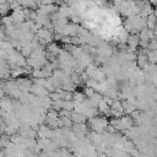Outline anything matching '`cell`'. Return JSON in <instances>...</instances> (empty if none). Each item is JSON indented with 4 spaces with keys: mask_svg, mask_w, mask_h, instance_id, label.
<instances>
[{
    "mask_svg": "<svg viewBox=\"0 0 157 157\" xmlns=\"http://www.w3.org/2000/svg\"><path fill=\"white\" fill-rule=\"evenodd\" d=\"M88 123L91 124V128L93 129V131L97 132H102L105 128H108V121L105 118H90Z\"/></svg>",
    "mask_w": 157,
    "mask_h": 157,
    "instance_id": "obj_1",
    "label": "cell"
},
{
    "mask_svg": "<svg viewBox=\"0 0 157 157\" xmlns=\"http://www.w3.org/2000/svg\"><path fill=\"white\" fill-rule=\"evenodd\" d=\"M11 16H12L15 23H21V22H23L26 20V12H25V10H22V6L12 10Z\"/></svg>",
    "mask_w": 157,
    "mask_h": 157,
    "instance_id": "obj_2",
    "label": "cell"
},
{
    "mask_svg": "<svg viewBox=\"0 0 157 157\" xmlns=\"http://www.w3.org/2000/svg\"><path fill=\"white\" fill-rule=\"evenodd\" d=\"M70 118H71V120H72L74 123H85V121H86V117H85L83 114L78 113V112L71 113V114H70Z\"/></svg>",
    "mask_w": 157,
    "mask_h": 157,
    "instance_id": "obj_3",
    "label": "cell"
},
{
    "mask_svg": "<svg viewBox=\"0 0 157 157\" xmlns=\"http://www.w3.org/2000/svg\"><path fill=\"white\" fill-rule=\"evenodd\" d=\"M10 4H7V2H2V4H0V16H7L9 15V12H10Z\"/></svg>",
    "mask_w": 157,
    "mask_h": 157,
    "instance_id": "obj_4",
    "label": "cell"
},
{
    "mask_svg": "<svg viewBox=\"0 0 157 157\" xmlns=\"http://www.w3.org/2000/svg\"><path fill=\"white\" fill-rule=\"evenodd\" d=\"M1 22L4 23V26H9V25H12V23H15V22H13V18H12V16H4V18L1 20Z\"/></svg>",
    "mask_w": 157,
    "mask_h": 157,
    "instance_id": "obj_5",
    "label": "cell"
},
{
    "mask_svg": "<svg viewBox=\"0 0 157 157\" xmlns=\"http://www.w3.org/2000/svg\"><path fill=\"white\" fill-rule=\"evenodd\" d=\"M74 99H75V102H83L85 94L83 93H74Z\"/></svg>",
    "mask_w": 157,
    "mask_h": 157,
    "instance_id": "obj_6",
    "label": "cell"
},
{
    "mask_svg": "<svg viewBox=\"0 0 157 157\" xmlns=\"http://www.w3.org/2000/svg\"><path fill=\"white\" fill-rule=\"evenodd\" d=\"M151 2L152 4H157V0H151Z\"/></svg>",
    "mask_w": 157,
    "mask_h": 157,
    "instance_id": "obj_7",
    "label": "cell"
}]
</instances>
